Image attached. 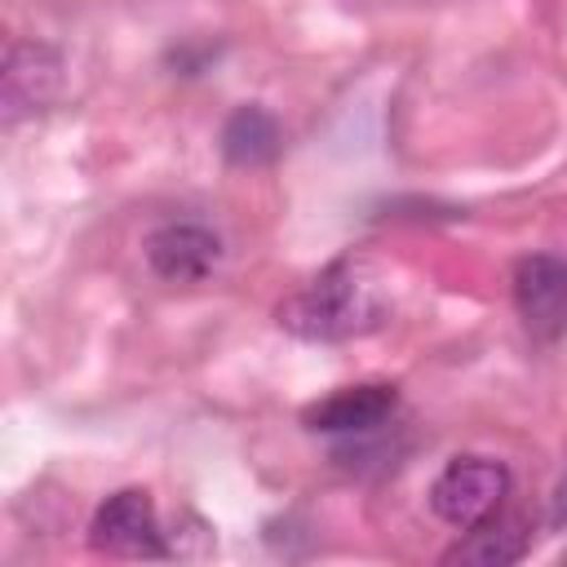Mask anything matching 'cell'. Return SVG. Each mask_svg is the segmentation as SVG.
I'll list each match as a JSON object with an SVG mask.
<instances>
[{"mask_svg":"<svg viewBox=\"0 0 567 567\" xmlns=\"http://www.w3.org/2000/svg\"><path fill=\"white\" fill-rule=\"evenodd\" d=\"M549 523L554 527H563L567 523V478L558 483V492H554V505H549Z\"/></svg>","mask_w":567,"mask_h":567,"instance_id":"obj_10","label":"cell"},{"mask_svg":"<svg viewBox=\"0 0 567 567\" xmlns=\"http://www.w3.org/2000/svg\"><path fill=\"white\" fill-rule=\"evenodd\" d=\"M399 394L385 381H368V385H346L319 403L306 408V430L315 434H372L390 412H394Z\"/></svg>","mask_w":567,"mask_h":567,"instance_id":"obj_6","label":"cell"},{"mask_svg":"<svg viewBox=\"0 0 567 567\" xmlns=\"http://www.w3.org/2000/svg\"><path fill=\"white\" fill-rule=\"evenodd\" d=\"M221 257L217 230L204 221H164L146 235V261L168 284H199Z\"/></svg>","mask_w":567,"mask_h":567,"instance_id":"obj_5","label":"cell"},{"mask_svg":"<svg viewBox=\"0 0 567 567\" xmlns=\"http://www.w3.org/2000/svg\"><path fill=\"white\" fill-rule=\"evenodd\" d=\"M505 492H509V470L501 461H492V456H456L430 483V509L447 527L470 532V527H478L483 518H492L501 509Z\"/></svg>","mask_w":567,"mask_h":567,"instance_id":"obj_2","label":"cell"},{"mask_svg":"<svg viewBox=\"0 0 567 567\" xmlns=\"http://www.w3.org/2000/svg\"><path fill=\"white\" fill-rule=\"evenodd\" d=\"M514 306L536 341L567 337V261L554 252H532L514 270Z\"/></svg>","mask_w":567,"mask_h":567,"instance_id":"obj_4","label":"cell"},{"mask_svg":"<svg viewBox=\"0 0 567 567\" xmlns=\"http://www.w3.org/2000/svg\"><path fill=\"white\" fill-rule=\"evenodd\" d=\"M62 84V58L49 44H9L4 58V120H22L53 102Z\"/></svg>","mask_w":567,"mask_h":567,"instance_id":"obj_7","label":"cell"},{"mask_svg":"<svg viewBox=\"0 0 567 567\" xmlns=\"http://www.w3.org/2000/svg\"><path fill=\"white\" fill-rule=\"evenodd\" d=\"M527 554V532L518 523H505V518H483L478 527H470V536L447 549V563H470V567H505V563H518Z\"/></svg>","mask_w":567,"mask_h":567,"instance_id":"obj_9","label":"cell"},{"mask_svg":"<svg viewBox=\"0 0 567 567\" xmlns=\"http://www.w3.org/2000/svg\"><path fill=\"white\" fill-rule=\"evenodd\" d=\"M89 540L93 549H106L115 558H168L155 505L142 487H124L106 496L89 523Z\"/></svg>","mask_w":567,"mask_h":567,"instance_id":"obj_3","label":"cell"},{"mask_svg":"<svg viewBox=\"0 0 567 567\" xmlns=\"http://www.w3.org/2000/svg\"><path fill=\"white\" fill-rule=\"evenodd\" d=\"M275 319L301 341H346L372 332L385 319V297L363 261H332L288 301H279Z\"/></svg>","mask_w":567,"mask_h":567,"instance_id":"obj_1","label":"cell"},{"mask_svg":"<svg viewBox=\"0 0 567 567\" xmlns=\"http://www.w3.org/2000/svg\"><path fill=\"white\" fill-rule=\"evenodd\" d=\"M221 155L235 168H257L279 155V120L266 106H235L221 124Z\"/></svg>","mask_w":567,"mask_h":567,"instance_id":"obj_8","label":"cell"}]
</instances>
